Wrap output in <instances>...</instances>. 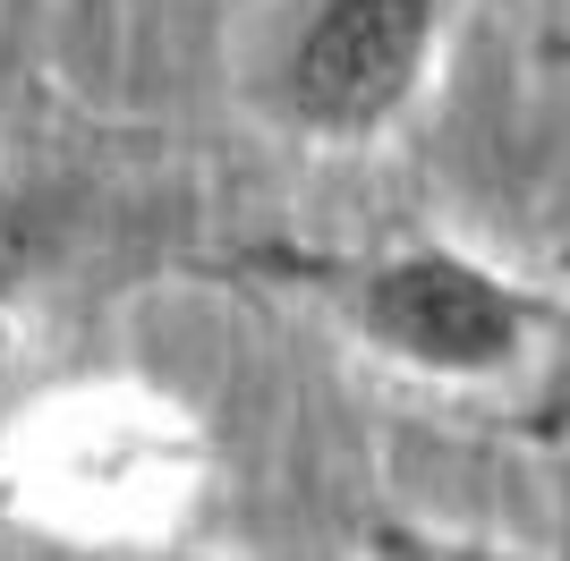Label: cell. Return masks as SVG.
<instances>
[{
  "mask_svg": "<svg viewBox=\"0 0 570 561\" xmlns=\"http://www.w3.org/2000/svg\"><path fill=\"white\" fill-rule=\"evenodd\" d=\"M341 298H350V324L383 357H401L417 374H452V383L520 366L528 341H537V298L511 289L494 264L460 256V247L366 256L341 273Z\"/></svg>",
  "mask_w": 570,
  "mask_h": 561,
  "instance_id": "6da1fadb",
  "label": "cell"
},
{
  "mask_svg": "<svg viewBox=\"0 0 570 561\" xmlns=\"http://www.w3.org/2000/svg\"><path fill=\"white\" fill-rule=\"evenodd\" d=\"M443 43V0H307L282 43V111L307 137H375L417 102Z\"/></svg>",
  "mask_w": 570,
  "mask_h": 561,
  "instance_id": "7a4b0ae2",
  "label": "cell"
},
{
  "mask_svg": "<svg viewBox=\"0 0 570 561\" xmlns=\"http://www.w3.org/2000/svg\"><path fill=\"white\" fill-rule=\"evenodd\" d=\"M434 561H502L494 544H452V553H434Z\"/></svg>",
  "mask_w": 570,
  "mask_h": 561,
  "instance_id": "3957f363",
  "label": "cell"
},
{
  "mask_svg": "<svg viewBox=\"0 0 570 561\" xmlns=\"http://www.w3.org/2000/svg\"><path fill=\"white\" fill-rule=\"evenodd\" d=\"M0 298H9V247H0Z\"/></svg>",
  "mask_w": 570,
  "mask_h": 561,
  "instance_id": "277c9868",
  "label": "cell"
},
{
  "mask_svg": "<svg viewBox=\"0 0 570 561\" xmlns=\"http://www.w3.org/2000/svg\"><path fill=\"white\" fill-rule=\"evenodd\" d=\"M145 561H196V553H145Z\"/></svg>",
  "mask_w": 570,
  "mask_h": 561,
  "instance_id": "5b68a950",
  "label": "cell"
}]
</instances>
